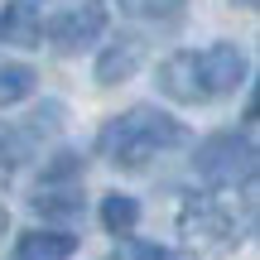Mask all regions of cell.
Here are the masks:
<instances>
[{
    "label": "cell",
    "instance_id": "1",
    "mask_svg": "<svg viewBox=\"0 0 260 260\" xmlns=\"http://www.w3.org/2000/svg\"><path fill=\"white\" fill-rule=\"evenodd\" d=\"M188 140L183 121H174L169 111H159V106H130V111L111 116V121L102 125V135H96V154L111 159V164L121 169H140L149 164L154 154H164V149H178Z\"/></svg>",
    "mask_w": 260,
    "mask_h": 260
},
{
    "label": "cell",
    "instance_id": "2",
    "mask_svg": "<svg viewBox=\"0 0 260 260\" xmlns=\"http://www.w3.org/2000/svg\"><path fill=\"white\" fill-rule=\"evenodd\" d=\"M193 169L217 193L251 188L255 183V145H251V135H241V130H217V135H207L203 145H198V154H193Z\"/></svg>",
    "mask_w": 260,
    "mask_h": 260
},
{
    "label": "cell",
    "instance_id": "3",
    "mask_svg": "<svg viewBox=\"0 0 260 260\" xmlns=\"http://www.w3.org/2000/svg\"><path fill=\"white\" fill-rule=\"evenodd\" d=\"M246 53L236 44H207L203 53H198V77H203V92L207 102L212 96H232L236 87H246Z\"/></svg>",
    "mask_w": 260,
    "mask_h": 260
},
{
    "label": "cell",
    "instance_id": "4",
    "mask_svg": "<svg viewBox=\"0 0 260 260\" xmlns=\"http://www.w3.org/2000/svg\"><path fill=\"white\" fill-rule=\"evenodd\" d=\"M102 29H106V0H82V5L53 15L44 24V34L53 39L58 48H82V44H92Z\"/></svg>",
    "mask_w": 260,
    "mask_h": 260
},
{
    "label": "cell",
    "instance_id": "5",
    "mask_svg": "<svg viewBox=\"0 0 260 260\" xmlns=\"http://www.w3.org/2000/svg\"><path fill=\"white\" fill-rule=\"evenodd\" d=\"M159 92L178 106H203L207 92H203V77H198V53H169L159 63Z\"/></svg>",
    "mask_w": 260,
    "mask_h": 260
},
{
    "label": "cell",
    "instance_id": "6",
    "mask_svg": "<svg viewBox=\"0 0 260 260\" xmlns=\"http://www.w3.org/2000/svg\"><path fill=\"white\" fill-rule=\"evenodd\" d=\"M183 236H236V217L222 198H188L178 212Z\"/></svg>",
    "mask_w": 260,
    "mask_h": 260
},
{
    "label": "cell",
    "instance_id": "7",
    "mask_svg": "<svg viewBox=\"0 0 260 260\" xmlns=\"http://www.w3.org/2000/svg\"><path fill=\"white\" fill-rule=\"evenodd\" d=\"M140 63H145V44L125 34V39H116V44L102 48L92 77H96V87H116V82H130V77L140 73Z\"/></svg>",
    "mask_w": 260,
    "mask_h": 260
},
{
    "label": "cell",
    "instance_id": "8",
    "mask_svg": "<svg viewBox=\"0 0 260 260\" xmlns=\"http://www.w3.org/2000/svg\"><path fill=\"white\" fill-rule=\"evenodd\" d=\"M44 39V19L29 0H10L5 15H0V44H19V48H34Z\"/></svg>",
    "mask_w": 260,
    "mask_h": 260
},
{
    "label": "cell",
    "instance_id": "9",
    "mask_svg": "<svg viewBox=\"0 0 260 260\" xmlns=\"http://www.w3.org/2000/svg\"><path fill=\"white\" fill-rule=\"evenodd\" d=\"M77 241L68 232H24L15 246V260H73Z\"/></svg>",
    "mask_w": 260,
    "mask_h": 260
},
{
    "label": "cell",
    "instance_id": "10",
    "mask_svg": "<svg viewBox=\"0 0 260 260\" xmlns=\"http://www.w3.org/2000/svg\"><path fill=\"white\" fill-rule=\"evenodd\" d=\"M39 73L19 58H0V106H19L24 96H34Z\"/></svg>",
    "mask_w": 260,
    "mask_h": 260
},
{
    "label": "cell",
    "instance_id": "11",
    "mask_svg": "<svg viewBox=\"0 0 260 260\" xmlns=\"http://www.w3.org/2000/svg\"><path fill=\"white\" fill-rule=\"evenodd\" d=\"M102 226L111 236H130L140 226V203L130 193H106L102 198Z\"/></svg>",
    "mask_w": 260,
    "mask_h": 260
},
{
    "label": "cell",
    "instance_id": "12",
    "mask_svg": "<svg viewBox=\"0 0 260 260\" xmlns=\"http://www.w3.org/2000/svg\"><path fill=\"white\" fill-rule=\"evenodd\" d=\"M34 212H44V217H77L82 212V193H77V188H39Z\"/></svg>",
    "mask_w": 260,
    "mask_h": 260
},
{
    "label": "cell",
    "instance_id": "13",
    "mask_svg": "<svg viewBox=\"0 0 260 260\" xmlns=\"http://www.w3.org/2000/svg\"><path fill=\"white\" fill-rule=\"evenodd\" d=\"M34 149V140L24 135L19 125H0V178H10L15 174V164Z\"/></svg>",
    "mask_w": 260,
    "mask_h": 260
},
{
    "label": "cell",
    "instance_id": "14",
    "mask_svg": "<svg viewBox=\"0 0 260 260\" xmlns=\"http://www.w3.org/2000/svg\"><path fill=\"white\" fill-rule=\"evenodd\" d=\"M73 178H82V154L58 149V154L44 164V183H39V188H63V183H73Z\"/></svg>",
    "mask_w": 260,
    "mask_h": 260
},
{
    "label": "cell",
    "instance_id": "15",
    "mask_svg": "<svg viewBox=\"0 0 260 260\" xmlns=\"http://www.w3.org/2000/svg\"><path fill=\"white\" fill-rule=\"evenodd\" d=\"M130 10L159 19V24H178V19H183V0H140V5H130Z\"/></svg>",
    "mask_w": 260,
    "mask_h": 260
},
{
    "label": "cell",
    "instance_id": "16",
    "mask_svg": "<svg viewBox=\"0 0 260 260\" xmlns=\"http://www.w3.org/2000/svg\"><path fill=\"white\" fill-rule=\"evenodd\" d=\"M159 251L164 246H145V241H125L116 255H106V260H159Z\"/></svg>",
    "mask_w": 260,
    "mask_h": 260
},
{
    "label": "cell",
    "instance_id": "17",
    "mask_svg": "<svg viewBox=\"0 0 260 260\" xmlns=\"http://www.w3.org/2000/svg\"><path fill=\"white\" fill-rule=\"evenodd\" d=\"M159 260H198L193 251H169V246H164V251H159Z\"/></svg>",
    "mask_w": 260,
    "mask_h": 260
},
{
    "label": "cell",
    "instance_id": "18",
    "mask_svg": "<svg viewBox=\"0 0 260 260\" xmlns=\"http://www.w3.org/2000/svg\"><path fill=\"white\" fill-rule=\"evenodd\" d=\"M5 226H10V212H5V207H0V236H5Z\"/></svg>",
    "mask_w": 260,
    "mask_h": 260
},
{
    "label": "cell",
    "instance_id": "19",
    "mask_svg": "<svg viewBox=\"0 0 260 260\" xmlns=\"http://www.w3.org/2000/svg\"><path fill=\"white\" fill-rule=\"evenodd\" d=\"M232 5H241V10H255V0H232Z\"/></svg>",
    "mask_w": 260,
    "mask_h": 260
}]
</instances>
